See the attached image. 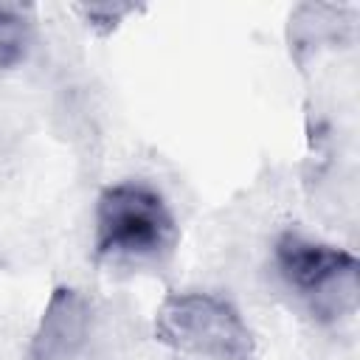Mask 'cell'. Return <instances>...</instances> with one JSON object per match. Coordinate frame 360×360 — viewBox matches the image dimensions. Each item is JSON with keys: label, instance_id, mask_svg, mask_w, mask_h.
<instances>
[{"label": "cell", "instance_id": "6da1fadb", "mask_svg": "<svg viewBox=\"0 0 360 360\" xmlns=\"http://www.w3.org/2000/svg\"><path fill=\"white\" fill-rule=\"evenodd\" d=\"M177 245V219L166 197L143 180L101 188L93 211V248L110 262H160Z\"/></svg>", "mask_w": 360, "mask_h": 360}, {"label": "cell", "instance_id": "7a4b0ae2", "mask_svg": "<svg viewBox=\"0 0 360 360\" xmlns=\"http://www.w3.org/2000/svg\"><path fill=\"white\" fill-rule=\"evenodd\" d=\"M155 338L180 354L202 360H250L256 352L242 312L208 290L169 292L155 309Z\"/></svg>", "mask_w": 360, "mask_h": 360}, {"label": "cell", "instance_id": "3957f363", "mask_svg": "<svg viewBox=\"0 0 360 360\" xmlns=\"http://www.w3.org/2000/svg\"><path fill=\"white\" fill-rule=\"evenodd\" d=\"M270 262L287 290L312 304L315 312L343 315L357 298V256L332 242L284 231L276 236Z\"/></svg>", "mask_w": 360, "mask_h": 360}, {"label": "cell", "instance_id": "277c9868", "mask_svg": "<svg viewBox=\"0 0 360 360\" xmlns=\"http://www.w3.org/2000/svg\"><path fill=\"white\" fill-rule=\"evenodd\" d=\"M90 338V301L76 287H56L37 321L25 360H76Z\"/></svg>", "mask_w": 360, "mask_h": 360}, {"label": "cell", "instance_id": "5b68a950", "mask_svg": "<svg viewBox=\"0 0 360 360\" xmlns=\"http://www.w3.org/2000/svg\"><path fill=\"white\" fill-rule=\"evenodd\" d=\"M34 45V20L22 6H0V73L20 68Z\"/></svg>", "mask_w": 360, "mask_h": 360}, {"label": "cell", "instance_id": "8992f818", "mask_svg": "<svg viewBox=\"0 0 360 360\" xmlns=\"http://www.w3.org/2000/svg\"><path fill=\"white\" fill-rule=\"evenodd\" d=\"M79 11L84 14V20H87L93 28L110 31V28H115L127 14H132L135 8H132V6H82Z\"/></svg>", "mask_w": 360, "mask_h": 360}]
</instances>
